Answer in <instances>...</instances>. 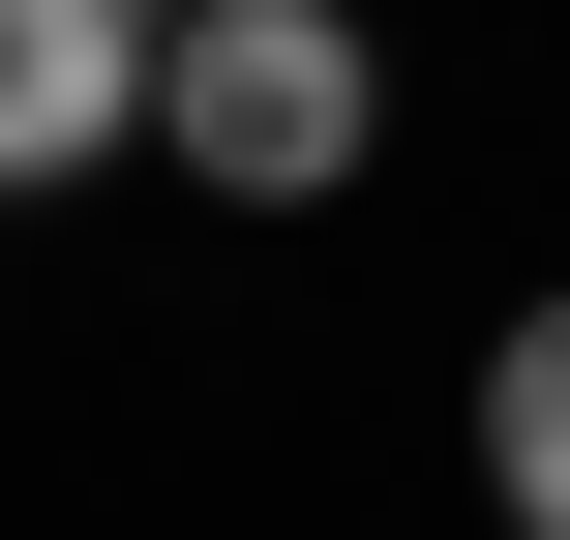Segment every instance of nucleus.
Returning a JSON list of instances; mask_svg holds the SVG:
<instances>
[{"label":"nucleus","instance_id":"1","mask_svg":"<svg viewBox=\"0 0 570 540\" xmlns=\"http://www.w3.org/2000/svg\"><path fill=\"white\" fill-rule=\"evenodd\" d=\"M150 120H180V180H240V210H331L391 90H361V30H331V0H180V90H150Z\"/></svg>","mask_w":570,"mask_h":540},{"label":"nucleus","instance_id":"2","mask_svg":"<svg viewBox=\"0 0 570 540\" xmlns=\"http://www.w3.org/2000/svg\"><path fill=\"white\" fill-rule=\"evenodd\" d=\"M150 90H180V30H150V0H0V180H90Z\"/></svg>","mask_w":570,"mask_h":540},{"label":"nucleus","instance_id":"3","mask_svg":"<svg viewBox=\"0 0 570 540\" xmlns=\"http://www.w3.org/2000/svg\"><path fill=\"white\" fill-rule=\"evenodd\" d=\"M481 481H511V540H570V301L481 361Z\"/></svg>","mask_w":570,"mask_h":540}]
</instances>
